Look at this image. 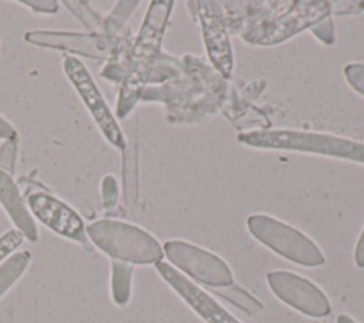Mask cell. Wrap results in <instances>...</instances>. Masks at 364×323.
<instances>
[{
    "label": "cell",
    "mask_w": 364,
    "mask_h": 323,
    "mask_svg": "<svg viewBox=\"0 0 364 323\" xmlns=\"http://www.w3.org/2000/svg\"><path fill=\"white\" fill-rule=\"evenodd\" d=\"M172 0H155L149 3L139 33L131 47L127 74L121 83L115 115L125 120L141 100L146 84L151 81L159 60L161 44L169 16L173 9Z\"/></svg>",
    "instance_id": "6da1fadb"
},
{
    "label": "cell",
    "mask_w": 364,
    "mask_h": 323,
    "mask_svg": "<svg viewBox=\"0 0 364 323\" xmlns=\"http://www.w3.org/2000/svg\"><path fill=\"white\" fill-rule=\"evenodd\" d=\"M18 149H20V135L18 134H16L14 137H11L9 139H4V142L0 147V171H4L11 176L16 174Z\"/></svg>",
    "instance_id": "ffe728a7"
},
{
    "label": "cell",
    "mask_w": 364,
    "mask_h": 323,
    "mask_svg": "<svg viewBox=\"0 0 364 323\" xmlns=\"http://www.w3.org/2000/svg\"><path fill=\"white\" fill-rule=\"evenodd\" d=\"M16 134H18L16 131V128L4 117L0 115V138L1 139H9V138L14 137Z\"/></svg>",
    "instance_id": "83f0119b"
},
{
    "label": "cell",
    "mask_w": 364,
    "mask_h": 323,
    "mask_svg": "<svg viewBox=\"0 0 364 323\" xmlns=\"http://www.w3.org/2000/svg\"><path fill=\"white\" fill-rule=\"evenodd\" d=\"M63 70L105 139L112 147L124 151L127 148L125 135L82 61L75 55L65 54L63 57Z\"/></svg>",
    "instance_id": "8992f818"
},
{
    "label": "cell",
    "mask_w": 364,
    "mask_h": 323,
    "mask_svg": "<svg viewBox=\"0 0 364 323\" xmlns=\"http://www.w3.org/2000/svg\"><path fill=\"white\" fill-rule=\"evenodd\" d=\"M18 4L27 6L30 10L43 14H53L58 10V1L54 0H18Z\"/></svg>",
    "instance_id": "484cf974"
},
{
    "label": "cell",
    "mask_w": 364,
    "mask_h": 323,
    "mask_svg": "<svg viewBox=\"0 0 364 323\" xmlns=\"http://www.w3.org/2000/svg\"><path fill=\"white\" fill-rule=\"evenodd\" d=\"M24 235L18 229H9L0 236V263H3L23 243Z\"/></svg>",
    "instance_id": "7402d4cb"
},
{
    "label": "cell",
    "mask_w": 364,
    "mask_h": 323,
    "mask_svg": "<svg viewBox=\"0 0 364 323\" xmlns=\"http://www.w3.org/2000/svg\"><path fill=\"white\" fill-rule=\"evenodd\" d=\"M131 47L132 44L128 41V37H117L115 44L112 46L109 55L107 57V63L101 70V75L104 78L114 83H122L128 68Z\"/></svg>",
    "instance_id": "5bb4252c"
},
{
    "label": "cell",
    "mask_w": 364,
    "mask_h": 323,
    "mask_svg": "<svg viewBox=\"0 0 364 323\" xmlns=\"http://www.w3.org/2000/svg\"><path fill=\"white\" fill-rule=\"evenodd\" d=\"M330 14L344 16L364 11V1H328Z\"/></svg>",
    "instance_id": "d4e9b609"
},
{
    "label": "cell",
    "mask_w": 364,
    "mask_h": 323,
    "mask_svg": "<svg viewBox=\"0 0 364 323\" xmlns=\"http://www.w3.org/2000/svg\"><path fill=\"white\" fill-rule=\"evenodd\" d=\"M132 273L131 263L111 259V297L117 306H127L131 299Z\"/></svg>",
    "instance_id": "9a60e30c"
},
{
    "label": "cell",
    "mask_w": 364,
    "mask_h": 323,
    "mask_svg": "<svg viewBox=\"0 0 364 323\" xmlns=\"http://www.w3.org/2000/svg\"><path fill=\"white\" fill-rule=\"evenodd\" d=\"M28 44L67 51L68 55L78 54L80 57L92 60H105L109 55L117 37H108L101 33H80L64 30H30L24 34Z\"/></svg>",
    "instance_id": "30bf717a"
},
{
    "label": "cell",
    "mask_w": 364,
    "mask_h": 323,
    "mask_svg": "<svg viewBox=\"0 0 364 323\" xmlns=\"http://www.w3.org/2000/svg\"><path fill=\"white\" fill-rule=\"evenodd\" d=\"M168 260L188 276L212 287H223L233 283V275L228 263L218 255L193 243L172 239L162 246Z\"/></svg>",
    "instance_id": "52a82bcc"
},
{
    "label": "cell",
    "mask_w": 364,
    "mask_h": 323,
    "mask_svg": "<svg viewBox=\"0 0 364 323\" xmlns=\"http://www.w3.org/2000/svg\"><path fill=\"white\" fill-rule=\"evenodd\" d=\"M31 260L28 250H20L9 256L3 263H0V299L17 283V280L24 275Z\"/></svg>",
    "instance_id": "2e32d148"
},
{
    "label": "cell",
    "mask_w": 364,
    "mask_h": 323,
    "mask_svg": "<svg viewBox=\"0 0 364 323\" xmlns=\"http://www.w3.org/2000/svg\"><path fill=\"white\" fill-rule=\"evenodd\" d=\"M64 6L77 17L78 21L82 23L85 28H88L91 33H100L101 24H102V17L90 7L88 1H78V0H70V1H63Z\"/></svg>",
    "instance_id": "d6986e66"
},
{
    "label": "cell",
    "mask_w": 364,
    "mask_h": 323,
    "mask_svg": "<svg viewBox=\"0 0 364 323\" xmlns=\"http://www.w3.org/2000/svg\"><path fill=\"white\" fill-rule=\"evenodd\" d=\"M139 1H118L112 7V10L102 17L101 24V34H105L108 37H117L118 31L124 27L125 21L129 18V16L134 13Z\"/></svg>",
    "instance_id": "e0dca14e"
},
{
    "label": "cell",
    "mask_w": 364,
    "mask_h": 323,
    "mask_svg": "<svg viewBox=\"0 0 364 323\" xmlns=\"http://www.w3.org/2000/svg\"><path fill=\"white\" fill-rule=\"evenodd\" d=\"M24 199L34 219L54 233L77 242L85 250L92 249L82 218L53 192H33Z\"/></svg>",
    "instance_id": "ba28073f"
},
{
    "label": "cell",
    "mask_w": 364,
    "mask_h": 323,
    "mask_svg": "<svg viewBox=\"0 0 364 323\" xmlns=\"http://www.w3.org/2000/svg\"><path fill=\"white\" fill-rule=\"evenodd\" d=\"M0 205L14 223L16 229H18L26 239L30 242L38 240L36 219L31 215L16 181L4 171H0Z\"/></svg>",
    "instance_id": "4fadbf2b"
},
{
    "label": "cell",
    "mask_w": 364,
    "mask_h": 323,
    "mask_svg": "<svg viewBox=\"0 0 364 323\" xmlns=\"http://www.w3.org/2000/svg\"><path fill=\"white\" fill-rule=\"evenodd\" d=\"M246 223L253 238L287 260L310 268L324 263L320 248L299 229L260 213L250 215Z\"/></svg>",
    "instance_id": "277c9868"
},
{
    "label": "cell",
    "mask_w": 364,
    "mask_h": 323,
    "mask_svg": "<svg viewBox=\"0 0 364 323\" xmlns=\"http://www.w3.org/2000/svg\"><path fill=\"white\" fill-rule=\"evenodd\" d=\"M213 292L249 314H253L263 309V305L256 297H253L249 292L235 283L223 287H215Z\"/></svg>",
    "instance_id": "ac0fdd59"
},
{
    "label": "cell",
    "mask_w": 364,
    "mask_h": 323,
    "mask_svg": "<svg viewBox=\"0 0 364 323\" xmlns=\"http://www.w3.org/2000/svg\"><path fill=\"white\" fill-rule=\"evenodd\" d=\"M354 260L358 268H364V228L363 232L357 240L355 250H354Z\"/></svg>",
    "instance_id": "4316f807"
},
{
    "label": "cell",
    "mask_w": 364,
    "mask_h": 323,
    "mask_svg": "<svg viewBox=\"0 0 364 323\" xmlns=\"http://www.w3.org/2000/svg\"><path fill=\"white\" fill-rule=\"evenodd\" d=\"M311 33L324 44H333L334 43V26L331 17H326L310 27Z\"/></svg>",
    "instance_id": "cb8c5ba5"
},
{
    "label": "cell",
    "mask_w": 364,
    "mask_h": 323,
    "mask_svg": "<svg viewBox=\"0 0 364 323\" xmlns=\"http://www.w3.org/2000/svg\"><path fill=\"white\" fill-rule=\"evenodd\" d=\"M326 17H330L328 1H290V7H286L277 16H270L249 27L242 37L250 44L273 46L310 28Z\"/></svg>",
    "instance_id": "5b68a950"
},
{
    "label": "cell",
    "mask_w": 364,
    "mask_h": 323,
    "mask_svg": "<svg viewBox=\"0 0 364 323\" xmlns=\"http://www.w3.org/2000/svg\"><path fill=\"white\" fill-rule=\"evenodd\" d=\"M240 144L262 149L299 151L364 164V144L330 134L297 129H255L237 135Z\"/></svg>",
    "instance_id": "7a4b0ae2"
},
{
    "label": "cell",
    "mask_w": 364,
    "mask_h": 323,
    "mask_svg": "<svg viewBox=\"0 0 364 323\" xmlns=\"http://www.w3.org/2000/svg\"><path fill=\"white\" fill-rule=\"evenodd\" d=\"M161 277L206 322V323H240L212 296L189 280L178 269L166 262L155 263Z\"/></svg>",
    "instance_id": "7c38bea8"
},
{
    "label": "cell",
    "mask_w": 364,
    "mask_h": 323,
    "mask_svg": "<svg viewBox=\"0 0 364 323\" xmlns=\"http://www.w3.org/2000/svg\"><path fill=\"white\" fill-rule=\"evenodd\" d=\"M344 77L357 92L364 95V64L363 63H351L346 65Z\"/></svg>",
    "instance_id": "603a6c76"
},
{
    "label": "cell",
    "mask_w": 364,
    "mask_h": 323,
    "mask_svg": "<svg viewBox=\"0 0 364 323\" xmlns=\"http://www.w3.org/2000/svg\"><path fill=\"white\" fill-rule=\"evenodd\" d=\"M193 6H196L195 9L198 11L209 58L223 77H229L233 68V54L226 33L220 3L193 1Z\"/></svg>",
    "instance_id": "8fae6325"
},
{
    "label": "cell",
    "mask_w": 364,
    "mask_h": 323,
    "mask_svg": "<svg viewBox=\"0 0 364 323\" xmlns=\"http://www.w3.org/2000/svg\"><path fill=\"white\" fill-rule=\"evenodd\" d=\"M87 236L111 259L131 265H155L162 260L161 243L145 229L118 219H98L87 225Z\"/></svg>",
    "instance_id": "3957f363"
},
{
    "label": "cell",
    "mask_w": 364,
    "mask_h": 323,
    "mask_svg": "<svg viewBox=\"0 0 364 323\" xmlns=\"http://www.w3.org/2000/svg\"><path fill=\"white\" fill-rule=\"evenodd\" d=\"M272 292L286 305L310 317H324L331 306L324 292L309 279L289 270H273L267 273Z\"/></svg>",
    "instance_id": "9c48e42d"
},
{
    "label": "cell",
    "mask_w": 364,
    "mask_h": 323,
    "mask_svg": "<svg viewBox=\"0 0 364 323\" xmlns=\"http://www.w3.org/2000/svg\"><path fill=\"white\" fill-rule=\"evenodd\" d=\"M119 198V188L115 176L105 175L101 181V199H102V208L107 213H111L115 211L118 205Z\"/></svg>",
    "instance_id": "44dd1931"
},
{
    "label": "cell",
    "mask_w": 364,
    "mask_h": 323,
    "mask_svg": "<svg viewBox=\"0 0 364 323\" xmlns=\"http://www.w3.org/2000/svg\"><path fill=\"white\" fill-rule=\"evenodd\" d=\"M337 323H357V322L353 317H350L348 314H338Z\"/></svg>",
    "instance_id": "f1b7e54d"
}]
</instances>
